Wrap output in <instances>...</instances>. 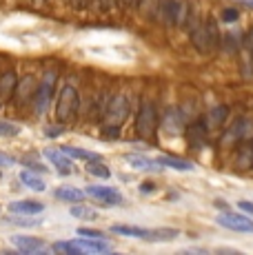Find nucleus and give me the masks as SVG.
I'll list each match as a JSON object with an SVG mask.
<instances>
[{
	"label": "nucleus",
	"mask_w": 253,
	"mask_h": 255,
	"mask_svg": "<svg viewBox=\"0 0 253 255\" xmlns=\"http://www.w3.org/2000/svg\"><path fill=\"white\" fill-rule=\"evenodd\" d=\"M155 125H158V114H155L153 102H142V109L135 120V131L140 138H151L155 133Z\"/></svg>",
	"instance_id": "7ed1b4c3"
},
{
	"label": "nucleus",
	"mask_w": 253,
	"mask_h": 255,
	"mask_svg": "<svg viewBox=\"0 0 253 255\" xmlns=\"http://www.w3.org/2000/svg\"><path fill=\"white\" fill-rule=\"evenodd\" d=\"M182 7L178 0H164L162 2V13H164V20L169 24H180V16H182Z\"/></svg>",
	"instance_id": "dca6fc26"
},
{
	"label": "nucleus",
	"mask_w": 253,
	"mask_h": 255,
	"mask_svg": "<svg viewBox=\"0 0 253 255\" xmlns=\"http://www.w3.org/2000/svg\"><path fill=\"white\" fill-rule=\"evenodd\" d=\"M29 87H33V80H31V76H27L25 80L18 85V91H16V96H18V102H27L29 100V96H27V89Z\"/></svg>",
	"instance_id": "cd10ccee"
},
{
	"label": "nucleus",
	"mask_w": 253,
	"mask_h": 255,
	"mask_svg": "<svg viewBox=\"0 0 253 255\" xmlns=\"http://www.w3.org/2000/svg\"><path fill=\"white\" fill-rule=\"evenodd\" d=\"M9 222L20 224V227H36V224H40L38 220H22V218H13V220H9Z\"/></svg>",
	"instance_id": "f704fd0d"
},
{
	"label": "nucleus",
	"mask_w": 253,
	"mask_h": 255,
	"mask_svg": "<svg viewBox=\"0 0 253 255\" xmlns=\"http://www.w3.org/2000/svg\"><path fill=\"white\" fill-rule=\"evenodd\" d=\"M191 42H193V47H196L200 53L213 51V42H211V36H209L207 24L193 22V27H191Z\"/></svg>",
	"instance_id": "6e6552de"
},
{
	"label": "nucleus",
	"mask_w": 253,
	"mask_h": 255,
	"mask_svg": "<svg viewBox=\"0 0 253 255\" xmlns=\"http://www.w3.org/2000/svg\"><path fill=\"white\" fill-rule=\"evenodd\" d=\"M18 133H20V127L18 125H11V122H7V120H0V135H2V138H16Z\"/></svg>",
	"instance_id": "bb28decb"
},
{
	"label": "nucleus",
	"mask_w": 253,
	"mask_h": 255,
	"mask_svg": "<svg viewBox=\"0 0 253 255\" xmlns=\"http://www.w3.org/2000/svg\"><path fill=\"white\" fill-rule=\"evenodd\" d=\"M180 235L178 229H149L147 242H171Z\"/></svg>",
	"instance_id": "6ab92c4d"
},
{
	"label": "nucleus",
	"mask_w": 253,
	"mask_h": 255,
	"mask_svg": "<svg viewBox=\"0 0 253 255\" xmlns=\"http://www.w3.org/2000/svg\"><path fill=\"white\" fill-rule=\"evenodd\" d=\"M9 211L18 215H36L45 211V204L38 202V200H18V202L9 204Z\"/></svg>",
	"instance_id": "ddd939ff"
},
{
	"label": "nucleus",
	"mask_w": 253,
	"mask_h": 255,
	"mask_svg": "<svg viewBox=\"0 0 253 255\" xmlns=\"http://www.w3.org/2000/svg\"><path fill=\"white\" fill-rule=\"evenodd\" d=\"M45 158L49 160V162L58 169V173L60 175H69L71 173V166H74V162L69 160V155L60 149H45Z\"/></svg>",
	"instance_id": "9b49d317"
},
{
	"label": "nucleus",
	"mask_w": 253,
	"mask_h": 255,
	"mask_svg": "<svg viewBox=\"0 0 253 255\" xmlns=\"http://www.w3.org/2000/svg\"><path fill=\"white\" fill-rule=\"evenodd\" d=\"M71 215H74V218H82V220H96L98 218L96 209L85 207V204H74V207H71Z\"/></svg>",
	"instance_id": "393cba45"
},
{
	"label": "nucleus",
	"mask_w": 253,
	"mask_h": 255,
	"mask_svg": "<svg viewBox=\"0 0 253 255\" xmlns=\"http://www.w3.org/2000/svg\"><path fill=\"white\" fill-rule=\"evenodd\" d=\"M238 18H240V11H238L236 7H229V9L222 11V20H225V22H236Z\"/></svg>",
	"instance_id": "7c9ffc66"
},
{
	"label": "nucleus",
	"mask_w": 253,
	"mask_h": 255,
	"mask_svg": "<svg viewBox=\"0 0 253 255\" xmlns=\"http://www.w3.org/2000/svg\"><path fill=\"white\" fill-rule=\"evenodd\" d=\"M78 109H80V96H78V91L71 85L62 87L58 102H56V120L60 125H69V122L76 120Z\"/></svg>",
	"instance_id": "f03ea898"
},
{
	"label": "nucleus",
	"mask_w": 253,
	"mask_h": 255,
	"mask_svg": "<svg viewBox=\"0 0 253 255\" xmlns=\"http://www.w3.org/2000/svg\"><path fill=\"white\" fill-rule=\"evenodd\" d=\"M158 7H160V0H138L140 13H142V16H147V18H153L155 11H158Z\"/></svg>",
	"instance_id": "a878e982"
},
{
	"label": "nucleus",
	"mask_w": 253,
	"mask_h": 255,
	"mask_svg": "<svg viewBox=\"0 0 253 255\" xmlns=\"http://www.w3.org/2000/svg\"><path fill=\"white\" fill-rule=\"evenodd\" d=\"M125 160L133 166L135 171H162V164H160L158 160H149V158L138 155V153H129Z\"/></svg>",
	"instance_id": "4468645a"
},
{
	"label": "nucleus",
	"mask_w": 253,
	"mask_h": 255,
	"mask_svg": "<svg viewBox=\"0 0 253 255\" xmlns=\"http://www.w3.org/2000/svg\"><path fill=\"white\" fill-rule=\"evenodd\" d=\"M13 164H16V160H13L11 155L0 153V166H13Z\"/></svg>",
	"instance_id": "4c0bfd02"
},
{
	"label": "nucleus",
	"mask_w": 253,
	"mask_h": 255,
	"mask_svg": "<svg viewBox=\"0 0 253 255\" xmlns=\"http://www.w3.org/2000/svg\"><path fill=\"white\" fill-rule=\"evenodd\" d=\"M11 244L25 255H33V253L45 251V242H42L40 238H29V235H13Z\"/></svg>",
	"instance_id": "1a4fd4ad"
},
{
	"label": "nucleus",
	"mask_w": 253,
	"mask_h": 255,
	"mask_svg": "<svg viewBox=\"0 0 253 255\" xmlns=\"http://www.w3.org/2000/svg\"><path fill=\"white\" fill-rule=\"evenodd\" d=\"M100 9H111V4H114V0H98Z\"/></svg>",
	"instance_id": "a19ab883"
},
{
	"label": "nucleus",
	"mask_w": 253,
	"mask_h": 255,
	"mask_svg": "<svg viewBox=\"0 0 253 255\" xmlns=\"http://www.w3.org/2000/svg\"><path fill=\"white\" fill-rule=\"evenodd\" d=\"M225 140H253V120H249V118H240V120L236 122V125L231 127V129L227 131Z\"/></svg>",
	"instance_id": "9d476101"
},
{
	"label": "nucleus",
	"mask_w": 253,
	"mask_h": 255,
	"mask_svg": "<svg viewBox=\"0 0 253 255\" xmlns=\"http://www.w3.org/2000/svg\"><path fill=\"white\" fill-rule=\"evenodd\" d=\"M18 87V78L13 71H4L0 76V100H9L13 96V89Z\"/></svg>",
	"instance_id": "2eb2a0df"
},
{
	"label": "nucleus",
	"mask_w": 253,
	"mask_h": 255,
	"mask_svg": "<svg viewBox=\"0 0 253 255\" xmlns=\"http://www.w3.org/2000/svg\"><path fill=\"white\" fill-rule=\"evenodd\" d=\"M126 118H129V100H126L125 96H114L109 102V107H107V111H105L107 125L120 127Z\"/></svg>",
	"instance_id": "39448f33"
},
{
	"label": "nucleus",
	"mask_w": 253,
	"mask_h": 255,
	"mask_svg": "<svg viewBox=\"0 0 253 255\" xmlns=\"http://www.w3.org/2000/svg\"><path fill=\"white\" fill-rule=\"evenodd\" d=\"M69 158H78V160H87V162H94V160H102L100 153H94V151H87V149H78V146H62Z\"/></svg>",
	"instance_id": "aec40b11"
},
{
	"label": "nucleus",
	"mask_w": 253,
	"mask_h": 255,
	"mask_svg": "<svg viewBox=\"0 0 253 255\" xmlns=\"http://www.w3.org/2000/svg\"><path fill=\"white\" fill-rule=\"evenodd\" d=\"M76 233L82 235V238H105V233H102V231H96V229H85V227H80Z\"/></svg>",
	"instance_id": "2f4dec72"
},
{
	"label": "nucleus",
	"mask_w": 253,
	"mask_h": 255,
	"mask_svg": "<svg viewBox=\"0 0 253 255\" xmlns=\"http://www.w3.org/2000/svg\"><path fill=\"white\" fill-rule=\"evenodd\" d=\"M25 164H27L31 171H45V166H42V164H38V162H31V160H29V158H25Z\"/></svg>",
	"instance_id": "58836bf2"
},
{
	"label": "nucleus",
	"mask_w": 253,
	"mask_h": 255,
	"mask_svg": "<svg viewBox=\"0 0 253 255\" xmlns=\"http://www.w3.org/2000/svg\"><path fill=\"white\" fill-rule=\"evenodd\" d=\"M242 4H245V7H251V9H253V0H242Z\"/></svg>",
	"instance_id": "c03bdc74"
},
{
	"label": "nucleus",
	"mask_w": 253,
	"mask_h": 255,
	"mask_svg": "<svg viewBox=\"0 0 253 255\" xmlns=\"http://www.w3.org/2000/svg\"><path fill=\"white\" fill-rule=\"evenodd\" d=\"M53 87H56V73H47L45 80H42V85L38 87L36 96H33V107H36V114L42 116L47 111V107H49V100L53 96Z\"/></svg>",
	"instance_id": "423d86ee"
},
{
	"label": "nucleus",
	"mask_w": 253,
	"mask_h": 255,
	"mask_svg": "<svg viewBox=\"0 0 253 255\" xmlns=\"http://www.w3.org/2000/svg\"><path fill=\"white\" fill-rule=\"evenodd\" d=\"M87 171H89L91 175H96V178H102V180H107L111 175L109 166L102 162V160H94V162H89L87 164Z\"/></svg>",
	"instance_id": "5701e85b"
},
{
	"label": "nucleus",
	"mask_w": 253,
	"mask_h": 255,
	"mask_svg": "<svg viewBox=\"0 0 253 255\" xmlns=\"http://www.w3.org/2000/svg\"><path fill=\"white\" fill-rule=\"evenodd\" d=\"M62 131H65V125H60V127H45V135H47V138H58V135H62Z\"/></svg>",
	"instance_id": "473e14b6"
},
{
	"label": "nucleus",
	"mask_w": 253,
	"mask_h": 255,
	"mask_svg": "<svg viewBox=\"0 0 253 255\" xmlns=\"http://www.w3.org/2000/svg\"><path fill=\"white\" fill-rule=\"evenodd\" d=\"M220 227L229 229V231H236V233H253V220L247 218V215H238L231 213V211H225V213L218 215L216 220Z\"/></svg>",
	"instance_id": "20e7f679"
},
{
	"label": "nucleus",
	"mask_w": 253,
	"mask_h": 255,
	"mask_svg": "<svg viewBox=\"0 0 253 255\" xmlns=\"http://www.w3.org/2000/svg\"><path fill=\"white\" fill-rule=\"evenodd\" d=\"M116 2H120V4H123V7H131V4H133L135 0H116Z\"/></svg>",
	"instance_id": "79ce46f5"
},
{
	"label": "nucleus",
	"mask_w": 253,
	"mask_h": 255,
	"mask_svg": "<svg viewBox=\"0 0 253 255\" xmlns=\"http://www.w3.org/2000/svg\"><path fill=\"white\" fill-rule=\"evenodd\" d=\"M158 162L162 166H169V169H176V171H193L191 162L180 160V158H173V155H162V158H158Z\"/></svg>",
	"instance_id": "412c9836"
},
{
	"label": "nucleus",
	"mask_w": 253,
	"mask_h": 255,
	"mask_svg": "<svg viewBox=\"0 0 253 255\" xmlns=\"http://www.w3.org/2000/svg\"><path fill=\"white\" fill-rule=\"evenodd\" d=\"M111 233L126 235V238H138V240H144V242H147V238H149V229L126 227V224H114V227H111Z\"/></svg>",
	"instance_id": "f3484780"
},
{
	"label": "nucleus",
	"mask_w": 253,
	"mask_h": 255,
	"mask_svg": "<svg viewBox=\"0 0 253 255\" xmlns=\"http://www.w3.org/2000/svg\"><path fill=\"white\" fill-rule=\"evenodd\" d=\"M20 182L25 184V186H29V189H33V191H45V189H47L45 182H42V180L38 178V175L33 173L31 169L22 171V173H20Z\"/></svg>",
	"instance_id": "4be33fe9"
},
{
	"label": "nucleus",
	"mask_w": 253,
	"mask_h": 255,
	"mask_svg": "<svg viewBox=\"0 0 253 255\" xmlns=\"http://www.w3.org/2000/svg\"><path fill=\"white\" fill-rule=\"evenodd\" d=\"M236 166L240 171H251L253 169V142L251 140H245L240 146H238Z\"/></svg>",
	"instance_id": "f8f14e48"
},
{
	"label": "nucleus",
	"mask_w": 253,
	"mask_h": 255,
	"mask_svg": "<svg viewBox=\"0 0 253 255\" xmlns=\"http://www.w3.org/2000/svg\"><path fill=\"white\" fill-rule=\"evenodd\" d=\"M225 42H229V51H236V49H238V38L236 36H233V33H227V38H225Z\"/></svg>",
	"instance_id": "c9c22d12"
},
{
	"label": "nucleus",
	"mask_w": 253,
	"mask_h": 255,
	"mask_svg": "<svg viewBox=\"0 0 253 255\" xmlns=\"http://www.w3.org/2000/svg\"><path fill=\"white\" fill-rule=\"evenodd\" d=\"M87 193H89L91 198H96L98 202H102L105 207H118V204H123V195L116 189H111V186L91 184V186H87Z\"/></svg>",
	"instance_id": "0eeeda50"
},
{
	"label": "nucleus",
	"mask_w": 253,
	"mask_h": 255,
	"mask_svg": "<svg viewBox=\"0 0 253 255\" xmlns=\"http://www.w3.org/2000/svg\"><path fill=\"white\" fill-rule=\"evenodd\" d=\"M171 125H173V131L182 129V116H180L178 111H169V116H167V127L169 129H171Z\"/></svg>",
	"instance_id": "c85d7f7f"
},
{
	"label": "nucleus",
	"mask_w": 253,
	"mask_h": 255,
	"mask_svg": "<svg viewBox=\"0 0 253 255\" xmlns=\"http://www.w3.org/2000/svg\"><path fill=\"white\" fill-rule=\"evenodd\" d=\"M102 135H107L109 140L120 138V127H116V125H105V129H102Z\"/></svg>",
	"instance_id": "c756f323"
},
{
	"label": "nucleus",
	"mask_w": 253,
	"mask_h": 255,
	"mask_svg": "<svg viewBox=\"0 0 253 255\" xmlns=\"http://www.w3.org/2000/svg\"><path fill=\"white\" fill-rule=\"evenodd\" d=\"M238 207L245 211V213L253 215V202H249V200H240V202H238Z\"/></svg>",
	"instance_id": "e433bc0d"
},
{
	"label": "nucleus",
	"mask_w": 253,
	"mask_h": 255,
	"mask_svg": "<svg viewBox=\"0 0 253 255\" xmlns=\"http://www.w3.org/2000/svg\"><path fill=\"white\" fill-rule=\"evenodd\" d=\"M227 114H229L227 107H216V109H213L211 114H209V118H207V127H220L222 122H225Z\"/></svg>",
	"instance_id": "b1692460"
},
{
	"label": "nucleus",
	"mask_w": 253,
	"mask_h": 255,
	"mask_svg": "<svg viewBox=\"0 0 253 255\" xmlns=\"http://www.w3.org/2000/svg\"><path fill=\"white\" fill-rule=\"evenodd\" d=\"M216 207H220L222 211H229V207H227L225 202H222V200H216Z\"/></svg>",
	"instance_id": "37998d69"
},
{
	"label": "nucleus",
	"mask_w": 253,
	"mask_h": 255,
	"mask_svg": "<svg viewBox=\"0 0 253 255\" xmlns=\"http://www.w3.org/2000/svg\"><path fill=\"white\" fill-rule=\"evenodd\" d=\"M242 45H245V49L253 56V29H249V31L245 33V38H242Z\"/></svg>",
	"instance_id": "72a5a7b5"
},
{
	"label": "nucleus",
	"mask_w": 253,
	"mask_h": 255,
	"mask_svg": "<svg viewBox=\"0 0 253 255\" xmlns=\"http://www.w3.org/2000/svg\"><path fill=\"white\" fill-rule=\"evenodd\" d=\"M53 195L58 200H62V202H82L85 200V191L74 189V186H60V189H56Z\"/></svg>",
	"instance_id": "a211bd4d"
},
{
	"label": "nucleus",
	"mask_w": 253,
	"mask_h": 255,
	"mask_svg": "<svg viewBox=\"0 0 253 255\" xmlns=\"http://www.w3.org/2000/svg\"><path fill=\"white\" fill-rule=\"evenodd\" d=\"M56 253H111L114 247L109 242H105V238H82L71 240V242H56L53 244Z\"/></svg>",
	"instance_id": "f257e3e1"
},
{
	"label": "nucleus",
	"mask_w": 253,
	"mask_h": 255,
	"mask_svg": "<svg viewBox=\"0 0 253 255\" xmlns=\"http://www.w3.org/2000/svg\"><path fill=\"white\" fill-rule=\"evenodd\" d=\"M140 189L144 191V193H151V191H155V184L153 182H142V186Z\"/></svg>",
	"instance_id": "ea45409f"
}]
</instances>
